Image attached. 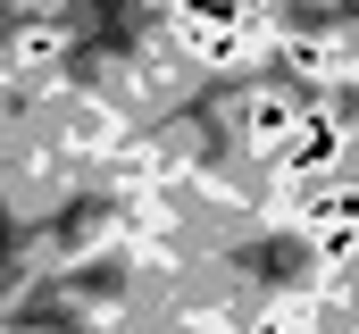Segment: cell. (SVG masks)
<instances>
[{"mask_svg": "<svg viewBox=\"0 0 359 334\" xmlns=\"http://www.w3.org/2000/svg\"><path fill=\"white\" fill-rule=\"evenodd\" d=\"M343 159H351V117H343V109H301L292 134L268 151L276 184H326Z\"/></svg>", "mask_w": 359, "mask_h": 334, "instance_id": "1", "label": "cell"}]
</instances>
